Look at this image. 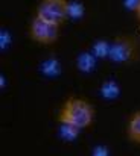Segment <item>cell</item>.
Masks as SVG:
<instances>
[{
	"instance_id": "6",
	"label": "cell",
	"mask_w": 140,
	"mask_h": 156,
	"mask_svg": "<svg viewBox=\"0 0 140 156\" xmlns=\"http://www.w3.org/2000/svg\"><path fill=\"white\" fill-rule=\"evenodd\" d=\"M134 11H136V15H137V18L140 20V0H137V5H136Z\"/></svg>"
},
{
	"instance_id": "5",
	"label": "cell",
	"mask_w": 140,
	"mask_h": 156,
	"mask_svg": "<svg viewBox=\"0 0 140 156\" xmlns=\"http://www.w3.org/2000/svg\"><path fill=\"white\" fill-rule=\"evenodd\" d=\"M127 135H128V138H130L133 143L140 144V111L134 112V114L131 115V118L128 120Z\"/></svg>"
},
{
	"instance_id": "2",
	"label": "cell",
	"mask_w": 140,
	"mask_h": 156,
	"mask_svg": "<svg viewBox=\"0 0 140 156\" xmlns=\"http://www.w3.org/2000/svg\"><path fill=\"white\" fill-rule=\"evenodd\" d=\"M35 15L53 24H64L70 15L69 0H40Z\"/></svg>"
},
{
	"instance_id": "1",
	"label": "cell",
	"mask_w": 140,
	"mask_h": 156,
	"mask_svg": "<svg viewBox=\"0 0 140 156\" xmlns=\"http://www.w3.org/2000/svg\"><path fill=\"white\" fill-rule=\"evenodd\" d=\"M94 109L92 103L81 97H69L59 109L58 120L61 124H69L76 129H85L93 123Z\"/></svg>"
},
{
	"instance_id": "3",
	"label": "cell",
	"mask_w": 140,
	"mask_h": 156,
	"mask_svg": "<svg viewBox=\"0 0 140 156\" xmlns=\"http://www.w3.org/2000/svg\"><path fill=\"white\" fill-rule=\"evenodd\" d=\"M108 53L116 62H133L139 59L140 44L128 35H119L114 38L111 47L108 49Z\"/></svg>"
},
{
	"instance_id": "4",
	"label": "cell",
	"mask_w": 140,
	"mask_h": 156,
	"mask_svg": "<svg viewBox=\"0 0 140 156\" xmlns=\"http://www.w3.org/2000/svg\"><path fill=\"white\" fill-rule=\"evenodd\" d=\"M59 35V26L49 23L40 17H34L29 24V37L35 43L40 44H53L58 40Z\"/></svg>"
}]
</instances>
